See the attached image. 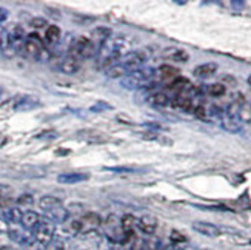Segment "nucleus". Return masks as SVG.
Masks as SVG:
<instances>
[{
    "mask_svg": "<svg viewBox=\"0 0 251 250\" xmlns=\"http://www.w3.org/2000/svg\"><path fill=\"white\" fill-rule=\"evenodd\" d=\"M244 97L237 96L233 102L228 104V107L224 110V116L221 119V125L228 133H239L242 130L244 121L241 119V110L244 107Z\"/></svg>",
    "mask_w": 251,
    "mask_h": 250,
    "instance_id": "f257e3e1",
    "label": "nucleus"
},
{
    "mask_svg": "<svg viewBox=\"0 0 251 250\" xmlns=\"http://www.w3.org/2000/svg\"><path fill=\"white\" fill-rule=\"evenodd\" d=\"M154 76H156V70L154 68L144 67L139 71L128 73L125 78L122 79L121 85L124 86L125 90H128V91H137V90L144 88V86L147 85V82H150L152 78H154Z\"/></svg>",
    "mask_w": 251,
    "mask_h": 250,
    "instance_id": "f03ea898",
    "label": "nucleus"
},
{
    "mask_svg": "<svg viewBox=\"0 0 251 250\" xmlns=\"http://www.w3.org/2000/svg\"><path fill=\"white\" fill-rule=\"evenodd\" d=\"M103 241V236L97 232H85L74 236L68 243V250H99Z\"/></svg>",
    "mask_w": 251,
    "mask_h": 250,
    "instance_id": "7ed1b4c3",
    "label": "nucleus"
},
{
    "mask_svg": "<svg viewBox=\"0 0 251 250\" xmlns=\"http://www.w3.org/2000/svg\"><path fill=\"white\" fill-rule=\"evenodd\" d=\"M22 54L26 56L28 59H36V60H48L50 59V51L45 48V43H43V40L39 34L26 36Z\"/></svg>",
    "mask_w": 251,
    "mask_h": 250,
    "instance_id": "20e7f679",
    "label": "nucleus"
},
{
    "mask_svg": "<svg viewBox=\"0 0 251 250\" xmlns=\"http://www.w3.org/2000/svg\"><path fill=\"white\" fill-rule=\"evenodd\" d=\"M102 224H103V233L110 243L124 244L128 240V236L122 227V218H117L116 215H110Z\"/></svg>",
    "mask_w": 251,
    "mask_h": 250,
    "instance_id": "39448f33",
    "label": "nucleus"
},
{
    "mask_svg": "<svg viewBox=\"0 0 251 250\" xmlns=\"http://www.w3.org/2000/svg\"><path fill=\"white\" fill-rule=\"evenodd\" d=\"M97 51H99V50L96 48V45L90 40V37L79 36V37H75L71 42L68 54H71L73 57L79 59V60H83V59L96 57L97 56Z\"/></svg>",
    "mask_w": 251,
    "mask_h": 250,
    "instance_id": "423d86ee",
    "label": "nucleus"
},
{
    "mask_svg": "<svg viewBox=\"0 0 251 250\" xmlns=\"http://www.w3.org/2000/svg\"><path fill=\"white\" fill-rule=\"evenodd\" d=\"M148 59H150V50L140 48V50L131 51L126 57H124V60L121 63L124 65L128 73H133V71H139L144 68Z\"/></svg>",
    "mask_w": 251,
    "mask_h": 250,
    "instance_id": "0eeeda50",
    "label": "nucleus"
},
{
    "mask_svg": "<svg viewBox=\"0 0 251 250\" xmlns=\"http://www.w3.org/2000/svg\"><path fill=\"white\" fill-rule=\"evenodd\" d=\"M54 233H56V227H54V224L48 220H42L37 224L36 229L32 230V236H34L36 243L43 246V247H45L54 236H56Z\"/></svg>",
    "mask_w": 251,
    "mask_h": 250,
    "instance_id": "6e6552de",
    "label": "nucleus"
},
{
    "mask_svg": "<svg viewBox=\"0 0 251 250\" xmlns=\"http://www.w3.org/2000/svg\"><path fill=\"white\" fill-rule=\"evenodd\" d=\"M8 34H9L11 45H13L16 53H22L24 45H25V40H26L24 28H22L20 25H9L8 27Z\"/></svg>",
    "mask_w": 251,
    "mask_h": 250,
    "instance_id": "1a4fd4ad",
    "label": "nucleus"
},
{
    "mask_svg": "<svg viewBox=\"0 0 251 250\" xmlns=\"http://www.w3.org/2000/svg\"><path fill=\"white\" fill-rule=\"evenodd\" d=\"M193 227V230L194 232H198L206 238H217V236H221L222 230H221V227H217L216 224L213 222H208V221H194L191 224Z\"/></svg>",
    "mask_w": 251,
    "mask_h": 250,
    "instance_id": "9d476101",
    "label": "nucleus"
},
{
    "mask_svg": "<svg viewBox=\"0 0 251 250\" xmlns=\"http://www.w3.org/2000/svg\"><path fill=\"white\" fill-rule=\"evenodd\" d=\"M16 111H31L36 110V108L40 107V101L36 96L31 94H22V96H16Z\"/></svg>",
    "mask_w": 251,
    "mask_h": 250,
    "instance_id": "9b49d317",
    "label": "nucleus"
},
{
    "mask_svg": "<svg viewBox=\"0 0 251 250\" xmlns=\"http://www.w3.org/2000/svg\"><path fill=\"white\" fill-rule=\"evenodd\" d=\"M111 28H106V27H96L93 31H91V37L90 40L96 45L97 50H100L105 43L111 39Z\"/></svg>",
    "mask_w": 251,
    "mask_h": 250,
    "instance_id": "f8f14e48",
    "label": "nucleus"
},
{
    "mask_svg": "<svg viewBox=\"0 0 251 250\" xmlns=\"http://www.w3.org/2000/svg\"><path fill=\"white\" fill-rule=\"evenodd\" d=\"M8 236L11 241H14L20 246H32L36 243L34 236H32V232L29 230H17V229H13V230H8Z\"/></svg>",
    "mask_w": 251,
    "mask_h": 250,
    "instance_id": "ddd939ff",
    "label": "nucleus"
},
{
    "mask_svg": "<svg viewBox=\"0 0 251 250\" xmlns=\"http://www.w3.org/2000/svg\"><path fill=\"white\" fill-rule=\"evenodd\" d=\"M43 213H45V218L48 221H51L52 224H65L70 220V212H68V209H65L63 205L56 207V209H51L48 212H43Z\"/></svg>",
    "mask_w": 251,
    "mask_h": 250,
    "instance_id": "4468645a",
    "label": "nucleus"
},
{
    "mask_svg": "<svg viewBox=\"0 0 251 250\" xmlns=\"http://www.w3.org/2000/svg\"><path fill=\"white\" fill-rule=\"evenodd\" d=\"M90 179V173H83V171H68V173H60L57 176L59 184H79L85 182Z\"/></svg>",
    "mask_w": 251,
    "mask_h": 250,
    "instance_id": "2eb2a0df",
    "label": "nucleus"
},
{
    "mask_svg": "<svg viewBox=\"0 0 251 250\" xmlns=\"http://www.w3.org/2000/svg\"><path fill=\"white\" fill-rule=\"evenodd\" d=\"M156 229H157V220L154 216L145 215L137 218V230H140L144 235H154Z\"/></svg>",
    "mask_w": 251,
    "mask_h": 250,
    "instance_id": "dca6fc26",
    "label": "nucleus"
},
{
    "mask_svg": "<svg viewBox=\"0 0 251 250\" xmlns=\"http://www.w3.org/2000/svg\"><path fill=\"white\" fill-rule=\"evenodd\" d=\"M0 53H2L5 57H14L17 54L13 45H11L8 28L5 27H0Z\"/></svg>",
    "mask_w": 251,
    "mask_h": 250,
    "instance_id": "f3484780",
    "label": "nucleus"
},
{
    "mask_svg": "<svg viewBox=\"0 0 251 250\" xmlns=\"http://www.w3.org/2000/svg\"><path fill=\"white\" fill-rule=\"evenodd\" d=\"M59 70L63 74H75L80 70V60L73 57L71 54H67V56H65L59 63Z\"/></svg>",
    "mask_w": 251,
    "mask_h": 250,
    "instance_id": "a211bd4d",
    "label": "nucleus"
},
{
    "mask_svg": "<svg viewBox=\"0 0 251 250\" xmlns=\"http://www.w3.org/2000/svg\"><path fill=\"white\" fill-rule=\"evenodd\" d=\"M217 70H219V65H217L216 62H205V63L198 65L193 73H194L196 78H199V79H208L216 74Z\"/></svg>",
    "mask_w": 251,
    "mask_h": 250,
    "instance_id": "6ab92c4d",
    "label": "nucleus"
},
{
    "mask_svg": "<svg viewBox=\"0 0 251 250\" xmlns=\"http://www.w3.org/2000/svg\"><path fill=\"white\" fill-rule=\"evenodd\" d=\"M40 221H42V218H40V215L37 212L26 210V212H24V216H22V222L20 224H22V227H24L25 230L32 232Z\"/></svg>",
    "mask_w": 251,
    "mask_h": 250,
    "instance_id": "aec40b11",
    "label": "nucleus"
},
{
    "mask_svg": "<svg viewBox=\"0 0 251 250\" xmlns=\"http://www.w3.org/2000/svg\"><path fill=\"white\" fill-rule=\"evenodd\" d=\"M60 205H62V199L57 198V196H52V194H45V196H42L39 199V207L43 212H48L51 209L60 207Z\"/></svg>",
    "mask_w": 251,
    "mask_h": 250,
    "instance_id": "412c9836",
    "label": "nucleus"
},
{
    "mask_svg": "<svg viewBox=\"0 0 251 250\" xmlns=\"http://www.w3.org/2000/svg\"><path fill=\"white\" fill-rule=\"evenodd\" d=\"M163 57L173 60V62H187L188 60V53L180 48H168L163 51Z\"/></svg>",
    "mask_w": 251,
    "mask_h": 250,
    "instance_id": "4be33fe9",
    "label": "nucleus"
},
{
    "mask_svg": "<svg viewBox=\"0 0 251 250\" xmlns=\"http://www.w3.org/2000/svg\"><path fill=\"white\" fill-rule=\"evenodd\" d=\"M156 74L159 76V79L167 81L168 83L176 78H179V71L174 67H170V65H162V67H159V70H156Z\"/></svg>",
    "mask_w": 251,
    "mask_h": 250,
    "instance_id": "5701e85b",
    "label": "nucleus"
},
{
    "mask_svg": "<svg viewBox=\"0 0 251 250\" xmlns=\"http://www.w3.org/2000/svg\"><path fill=\"white\" fill-rule=\"evenodd\" d=\"M60 37H62V31L57 25H50L45 31V36H43L48 45H56V43H59Z\"/></svg>",
    "mask_w": 251,
    "mask_h": 250,
    "instance_id": "b1692460",
    "label": "nucleus"
},
{
    "mask_svg": "<svg viewBox=\"0 0 251 250\" xmlns=\"http://www.w3.org/2000/svg\"><path fill=\"white\" fill-rule=\"evenodd\" d=\"M126 74H128V71L125 70V67L121 62L113 65V67H110L108 70H105V76L110 79H124Z\"/></svg>",
    "mask_w": 251,
    "mask_h": 250,
    "instance_id": "393cba45",
    "label": "nucleus"
},
{
    "mask_svg": "<svg viewBox=\"0 0 251 250\" xmlns=\"http://www.w3.org/2000/svg\"><path fill=\"white\" fill-rule=\"evenodd\" d=\"M22 216H24V212H22L19 207H9L8 210L3 212L5 221L11 222V224H20L22 222Z\"/></svg>",
    "mask_w": 251,
    "mask_h": 250,
    "instance_id": "a878e982",
    "label": "nucleus"
},
{
    "mask_svg": "<svg viewBox=\"0 0 251 250\" xmlns=\"http://www.w3.org/2000/svg\"><path fill=\"white\" fill-rule=\"evenodd\" d=\"M168 86H170V90H173V91H176L177 94L179 93H183V91H187L190 86H191V83H190V81L187 79V78H176L174 81H171L170 83H168Z\"/></svg>",
    "mask_w": 251,
    "mask_h": 250,
    "instance_id": "bb28decb",
    "label": "nucleus"
},
{
    "mask_svg": "<svg viewBox=\"0 0 251 250\" xmlns=\"http://www.w3.org/2000/svg\"><path fill=\"white\" fill-rule=\"evenodd\" d=\"M122 227H124V232L126 233V236H133L134 230L137 229V218L133 215H125L122 218Z\"/></svg>",
    "mask_w": 251,
    "mask_h": 250,
    "instance_id": "cd10ccee",
    "label": "nucleus"
},
{
    "mask_svg": "<svg viewBox=\"0 0 251 250\" xmlns=\"http://www.w3.org/2000/svg\"><path fill=\"white\" fill-rule=\"evenodd\" d=\"M150 102H151V105H152V107H159V108H162V107H167L168 104H171V101H170L168 94L162 93V91L152 93V94L150 96Z\"/></svg>",
    "mask_w": 251,
    "mask_h": 250,
    "instance_id": "c85d7f7f",
    "label": "nucleus"
},
{
    "mask_svg": "<svg viewBox=\"0 0 251 250\" xmlns=\"http://www.w3.org/2000/svg\"><path fill=\"white\" fill-rule=\"evenodd\" d=\"M205 91H206V94H210L213 97H221L226 93V86L224 83H210L205 88Z\"/></svg>",
    "mask_w": 251,
    "mask_h": 250,
    "instance_id": "c756f323",
    "label": "nucleus"
},
{
    "mask_svg": "<svg viewBox=\"0 0 251 250\" xmlns=\"http://www.w3.org/2000/svg\"><path fill=\"white\" fill-rule=\"evenodd\" d=\"M43 250H67V244L60 236H54L52 240L43 247Z\"/></svg>",
    "mask_w": 251,
    "mask_h": 250,
    "instance_id": "7c9ffc66",
    "label": "nucleus"
},
{
    "mask_svg": "<svg viewBox=\"0 0 251 250\" xmlns=\"http://www.w3.org/2000/svg\"><path fill=\"white\" fill-rule=\"evenodd\" d=\"M129 250H150V243L140 236H133Z\"/></svg>",
    "mask_w": 251,
    "mask_h": 250,
    "instance_id": "2f4dec72",
    "label": "nucleus"
},
{
    "mask_svg": "<svg viewBox=\"0 0 251 250\" xmlns=\"http://www.w3.org/2000/svg\"><path fill=\"white\" fill-rule=\"evenodd\" d=\"M79 138L82 139H86V140H90V142H99V140H102L103 138L96 132V130H83L82 133L77 135Z\"/></svg>",
    "mask_w": 251,
    "mask_h": 250,
    "instance_id": "473e14b6",
    "label": "nucleus"
},
{
    "mask_svg": "<svg viewBox=\"0 0 251 250\" xmlns=\"http://www.w3.org/2000/svg\"><path fill=\"white\" fill-rule=\"evenodd\" d=\"M193 113H194L196 117L201 119V121H208L210 113H208V110H206V108H205L203 105H196V107L193 108Z\"/></svg>",
    "mask_w": 251,
    "mask_h": 250,
    "instance_id": "72a5a7b5",
    "label": "nucleus"
},
{
    "mask_svg": "<svg viewBox=\"0 0 251 250\" xmlns=\"http://www.w3.org/2000/svg\"><path fill=\"white\" fill-rule=\"evenodd\" d=\"M105 170L114 171V173H140V171H144L142 168H136V167H106Z\"/></svg>",
    "mask_w": 251,
    "mask_h": 250,
    "instance_id": "f704fd0d",
    "label": "nucleus"
},
{
    "mask_svg": "<svg viewBox=\"0 0 251 250\" xmlns=\"http://www.w3.org/2000/svg\"><path fill=\"white\" fill-rule=\"evenodd\" d=\"M170 241H171L173 246H182V244H185V241H187V238H185L183 235H180L179 232L173 230L171 236H170Z\"/></svg>",
    "mask_w": 251,
    "mask_h": 250,
    "instance_id": "c9c22d12",
    "label": "nucleus"
},
{
    "mask_svg": "<svg viewBox=\"0 0 251 250\" xmlns=\"http://www.w3.org/2000/svg\"><path fill=\"white\" fill-rule=\"evenodd\" d=\"M13 187L8 186V184H0V201L3 199H8L11 196V193H13Z\"/></svg>",
    "mask_w": 251,
    "mask_h": 250,
    "instance_id": "e433bc0d",
    "label": "nucleus"
},
{
    "mask_svg": "<svg viewBox=\"0 0 251 250\" xmlns=\"http://www.w3.org/2000/svg\"><path fill=\"white\" fill-rule=\"evenodd\" d=\"M32 202H34V196L29 194V193H24V194H20V196L17 198L19 205H31Z\"/></svg>",
    "mask_w": 251,
    "mask_h": 250,
    "instance_id": "4c0bfd02",
    "label": "nucleus"
},
{
    "mask_svg": "<svg viewBox=\"0 0 251 250\" xmlns=\"http://www.w3.org/2000/svg\"><path fill=\"white\" fill-rule=\"evenodd\" d=\"M150 243V250H167L168 247L163 244L159 238H156V240H151V241H148Z\"/></svg>",
    "mask_w": 251,
    "mask_h": 250,
    "instance_id": "58836bf2",
    "label": "nucleus"
},
{
    "mask_svg": "<svg viewBox=\"0 0 251 250\" xmlns=\"http://www.w3.org/2000/svg\"><path fill=\"white\" fill-rule=\"evenodd\" d=\"M111 105H108V104H105V102H97L96 105H93L90 110L91 111H105V110H111Z\"/></svg>",
    "mask_w": 251,
    "mask_h": 250,
    "instance_id": "ea45409f",
    "label": "nucleus"
},
{
    "mask_svg": "<svg viewBox=\"0 0 251 250\" xmlns=\"http://www.w3.org/2000/svg\"><path fill=\"white\" fill-rule=\"evenodd\" d=\"M31 25L36 27V28H42V27H47V20L42 19V17H36L31 20Z\"/></svg>",
    "mask_w": 251,
    "mask_h": 250,
    "instance_id": "a19ab883",
    "label": "nucleus"
},
{
    "mask_svg": "<svg viewBox=\"0 0 251 250\" xmlns=\"http://www.w3.org/2000/svg\"><path fill=\"white\" fill-rule=\"evenodd\" d=\"M230 6H233V9H236V11H241L247 6V3L241 2V0H234V2H230Z\"/></svg>",
    "mask_w": 251,
    "mask_h": 250,
    "instance_id": "79ce46f5",
    "label": "nucleus"
},
{
    "mask_svg": "<svg viewBox=\"0 0 251 250\" xmlns=\"http://www.w3.org/2000/svg\"><path fill=\"white\" fill-rule=\"evenodd\" d=\"M8 16H9L8 9H5L3 6H0V24H2V22H5L8 19Z\"/></svg>",
    "mask_w": 251,
    "mask_h": 250,
    "instance_id": "37998d69",
    "label": "nucleus"
},
{
    "mask_svg": "<svg viewBox=\"0 0 251 250\" xmlns=\"http://www.w3.org/2000/svg\"><path fill=\"white\" fill-rule=\"evenodd\" d=\"M106 250H125V247H124V244H114V243H111L110 247H108Z\"/></svg>",
    "mask_w": 251,
    "mask_h": 250,
    "instance_id": "c03bdc74",
    "label": "nucleus"
},
{
    "mask_svg": "<svg viewBox=\"0 0 251 250\" xmlns=\"http://www.w3.org/2000/svg\"><path fill=\"white\" fill-rule=\"evenodd\" d=\"M179 250H199V249H196L193 246H187V244H182V246H177Z\"/></svg>",
    "mask_w": 251,
    "mask_h": 250,
    "instance_id": "a18cd8bd",
    "label": "nucleus"
},
{
    "mask_svg": "<svg viewBox=\"0 0 251 250\" xmlns=\"http://www.w3.org/2000/svg\"><path fill=\"white\" fill-rule=\"evenodd\" d=\"M0 250H14L13 247H6V246H3V247H0Z\"/></svg>",
    "mask_w": 251,
    "mask_h": 250,
    "instance_id": "49530a36",
    "label": "nucleus"
},
{
    "mask_svg": "<svg viewBox=\"0 0 251 250\" xmlns=\"http://www.w3.org/2000/svg\"><path fill=\"white\" fill-rule=\"evenodd\" d=\"M247 82H248V85H250V88H251V74L248 76V79H247Z\"/></svg>",
    "mask_w": 251,
    "mask_h": 250,
    "instance_id": "de8ad7c7",
    "label": "nucleus"
},
{
    "mask_svg": "<svg viewBox=\"0 0 251 250\" xmlns=\"http://www.w3.org/2000/svg\"><path fill=\"white\" fill-rule=\"evenodd\" d=\"M2 94H3V90H2V88H0V97H2Z\"/></svg>",
    "mask_w": 251,
    "mask_h": 250,
    "instance_id": "09e8293b",
    "label": "nucleus"
}]
</instances>
